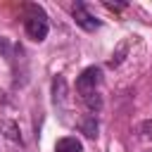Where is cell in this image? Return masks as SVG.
I'll return each instance as SVG.
<instances>
[{
  "mask_svg": "<svg viewBox=\"0 0 152 152\" xmlns=\"http://www.w3.org/2000/svg\"><path fill=\"white\" fill-rule=\"evenodd\" d=\"M24 31L26 36L33 40V43H43L48 38V31H50V21H48V14L40 5L36 2H28L24 7Z\"/></svg>",
  "mask_w": 152,
  "mask_h": 152,
  "instance_id": "cell-1",
  "label": "cell"
},
{
  "mask_svg": "<svg viewBox=\"0 0 152 152\" xmlns=\"http://www.w3.org/2000/svg\"><path fill=\"white\" fill-rule=\"evenodd\" d=\"M100 78H102V69H100V66H86V69L81 71V76L76 78V90H78V95L95 93L97 86H100Z\"/></svg>",
  "mask_w": 152,
  "mask_h": 152,
  "instance_id": "cell-2",
  "label": "cell"
},
{
  "mask_svg": "<svg viewBox=\"0 0 152 152\" xmlns=\"http://www.w3.org/2000/svg\"><path fill=\"white\" fill-rule=\"evenodd\" d=\"M71 17H74V21H76L83 31H97V28L102 26V21L88 12L86 2H76V5H74V10H71Z\"/></svg>",
  "mask_w": 152,
  "mask_h": 152,
  "instance_id": "cell-3",
  "label": "cell"
},
{
  "mask_svg": "<svg viewBox=\"0 0 152 152\" xmlns=\"http://www.w3.org/2000/svg\"><path fill=\"white\" fill-rule=\"evenodd\" d=\"M52 104L59 107V109L66 107V81L59 74L52 78Z\"/></svg>",
  "mask_w": 152,
  "mask_h": 152,
  "instance_id": "cell-4",
  "label": "cell"
},
{
  "mask_svg": "<svg viewBox=\"0 0 152 152\" xmlns=\"http://www.w3.org/2000/svg\"><path fill=\"white\" fill-rule=\"evenodd\" d=\"M55 152H83V142L76 135H64L55 142Z\"/></svg>",
  "mask_w": 152,
  "mask_h": 152,
  "instance_id": "cell-5",
  "label": "cell"
},
{
  "mask_svg": "<svg viewBox=\"0 0 152 152\" xmlns=\"http://www.w3.org/2000/svg\"><path fill=\"white\" fill-rule=\"evenodd\" d=\"M0 133H2L7 140H12V142H19V145H21V133H19V126H17L14 121L5 119V121L0 124Z\"/></svg>",
  "mask_w": 152,
  "mask_h": 152,
  "instance_id": "cell-6",
  "label": "cell"
},
{
  "mask_svg": "<svg viewBox=\"0 0 152 152\" xmlns=\"http://www.w3.org/2000/svg\"><path fill=\"white\" fill-rule=\"evenodd\" d=\"M97 128H100V124H97L95 114H88V116L81 119V131H83L88 138H97Z\"/></svg>",
  "mask_w": 152,
  "mask_h": 152,
  "instance_id": "cell-7",
  "label": "cell"
},
{
  "mask_svg": "<svg viewBox=\"0 0 152 152\" xmlns=\"http://www.w3.org/2000/svg\"><path fill=\"white\" fill-rule=\"evenodd\" d=\"M81 102H83L90 112H100V109H102V97H100L97 90H95V93H88V95H81Z\"/></svg>",
  "mask_w": 152,
  "mask_h": 152,
  "instance_id": "cell-8",
  "label": "cell"
},
{
  "mask_svg": "<svg viewBox=\"0 0 152 152\" xmlns=\"http://www.w3.org/2000/svg\"><path fill=\"white\" fill-rule=\"evenodd\" d=\"M126 52H128V43H121V45L116 48V52L112 55V59H109V66H112V69H114V66H119V64L124 62Z\"/></svg>",
  "mask_w": 152,
  "mask_h": 152,
  "instance_id": "cell-9",
  "label": "cell"
},
{
  "mask_svg": "<svg viewBox=\"0 0 152 152\" xmlns=\"http://www.w3.org/2000/svg\"><path fill=\"white\" fill-rule=\"evenodd\" d=\"M138 133L145 138V140H152V119H145L138 124Z\"/></svg>",
  "mask_w": 152,
  "mask_h": 152,
  "instance_id": "cell-10",
  "label": "cell"
},
{
  "mask_svg": "<svg viewBox=\"0 0 152 152\" xmlns=\"http://www.w3.org/2000/svg\"><path fill=\"white\" fill-rule=\"evenodd\" d=\"M0 55H2V57H10V55H12V43H10V38H5V36H0Z\"/></svg>",
  "mask_w": 152,
  "mask_h": 152,
  "instance_id": "cell-11",
  "label": "cell"
},
{
  "mask_svg": "<svg viewBox=\"0 0 152 152\" xmlns=\"http://www.w3.org/2000/svg\"><path fill=\"white\" fill-rule=\"evenodd\" d=\"M104 7H107V10H124V7H126V2H109V0H107V2H104Z\"/></svg>",
  "mask_w": 152,
  "mask_h": 152,
  "instance_id": "cell-12",
  "label": "cell"
}]
</instances>
